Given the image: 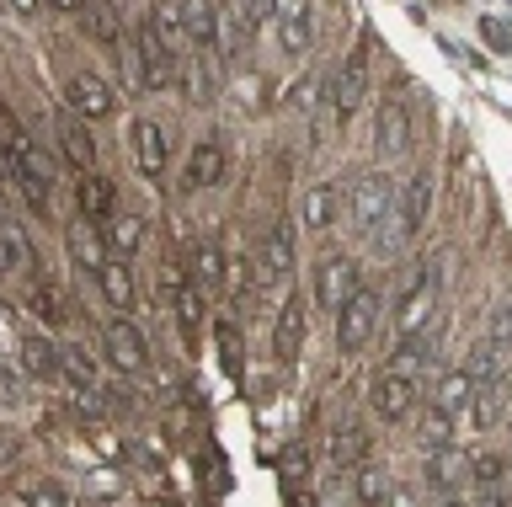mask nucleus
<instances>
[{"instance_id":"nucleus-1","label":"nucleus","mask_w":512,"mask_h":507,"mask_svg":"<svg viewBox=\"0 0 512 507\" xmlns=\"http://www.w3.org/2000/svg\"><path fill=\"white\" fill-rule=\"evenodd\" d=\"M395 182L384 177V171H363L358 182H352V193H347V214H352V225H358L363 235H374V241L384 246H400V230L390 225L395 219Z\"/></svg>"},{"instance_id":"nucleus-2","label":"nucleus","mask_w":512,"mask_h":507,"mask_svg":"<svg viewBox=\"0 0 512 507\" xmlns=\"http://www.w3.org/2000/svg\"><path fill=\"white\" fill-rule=\"evenodd\" d=\"M6 171L11 182L27 193L32 209H48V187H54V166L43 161V150L32 145V139L16 129V123H6Z\"/></svg>"},{"instance_id":"nucleus-3","label":"nucleus","mask_w":512,"mask_h":507,"mask_svg":"<svg viewBox=\"0 0 512 507\" xmlns=\"http://www.w3.org/2000/svg\"><path fill=\"white\" fill-rule=\"evenodd\" d=\"M128 59H134V86H139V91L171 86V75H176V49L155 33L150 22H144L139 33H134V49H128ZM128 59H123V65H128Z\"/></svg>"},{"instance_id":"nucleus-4","label":"nucleus","mask_w":512,"mask_h":507,"mask_svg":"<svg viewBox=\"0 0 512 507\" xmlns=\"http://www.w3.org/2000/svg\"><path fill=\"white\" fill-rule=\"evenodd\" d=\"M294 262H299L294 225H288V219H272L267 235H262V246H256V262H251L256 283H262V289H272V283H283L288 273H294Z\"/></svg>"},{"instance_id":"nucleus-5","label":"nucleus","mask_w":512,"mask_h":507,"mask_svg":"<svg viewBox=\"0 0 512 507\" xmlns=\"http://www.w3.org/2000/svg\"><path fill=\"white\" fill-rule=\"evenodd\" d=\"M374 326H379V294L358 283V289L342 299V310H336V347H342V353H363L368 337H374Z\"/></svg>"},{"instance_id":"nucleus-6","label":"nucleus","mask_w":512,"mask_h":507,"mask_svg":"<svg viewBox=\"0 0 512 507\" xmlns=\"http://www.w3.org/2000/svg\"><path fill=\"white\" fill-rule=\"evenodd\" d=\"M416 395H422V379L416 374H400V369H384L374 374V385H368V401H374V411L384 422H406L416 411Z\"/></svg>"},{"instance_id":"nucleus-7","label":"nucleus","mask_w":512,"mask_h":507,"mask_svg":"<svg viewBox=\"0 0 512 507\" xmlns=\"http://www.w3.org/2000/svg\"><path fill=\"white\" fill-rule=\"evenodd\" d=\"M64 107L86 123H102V118L118 113V91H112L96 70H75L70 81H64Z\"/></svg>"},{"instance_id":"nucleus-8","label":"nucleus","mask_w":512,"mask_h":507,"mask_svg":"<svg viewBox=\"0 0 512 507\" xmlns=\"http://www.w3.org/2000/svg\"><path fill=\"white\" fill-rule=\"evenodd\" d=\"M102 342H107V363L118 374H139L144 363H150V342H144V331L128 321V315H118V321L102 331Z\"/></svg>"},{"instance_id":"nucleus-9","label":"nucleus","mask_w":512,"mask_h":507,"mask_svg":"<svg viewBox=\"0 0 512 507\" xmlns=\"http://www.w3.org/2000/svg\"><path fill=\"white\" fill-rule=\"evenodd\" d=\"M363 91H368V38L342 59V70L331 75V113H336V118H347L352 107L363 102Z\"/></svg>"},{"instance_id":"nucleus-10","label":"nucleus","mask_w":512,"mask_h":507,"mask_svg":"<svg viewBox=\"0 0 512 507\" xmlns=\"http://www.w3.org/2000/svg\"><path fill=\"white\" fill-rule=\"evenodd\" d=\"M304 337H310V305L299 294H288L278 310V326H272V353H278V363H294Z\"/></svg>"},{"instance_id":"nucleus-11","label":"nucleus","mask_w":512,"mask_h":507,"mask_svg":"<svg viewBox=\"0 0 512 507\" xmlns=\"http://www.w3.org/2000/svg\"><path fill=\"white\" fill-rule=\"evenodd\" d=\"M352 289H358V262H352V257H326V262L315 267V305L320 310L336 315Z\"/></svg>"},{"instance_id":"nucleus-12","label":"nucleus","mask_w":512,"mask_h":507,"mask_svg":"<svg viewBox=\"0 0 512 507\" xmlns=\"http://www.w3.org/2000/svg\"><path fill=\"white\" fill-rule=\"evenodd\" d=\"M128 145H134V166H139V177L160 182V171H166V161H171L166 129H160L155 118H139L134 129H128Z\"/></svg>"},{"instance_id":"nucleus-13","label":"nucleus","mask_w":512,"mask_h":507,"mask_svg":"<svg viewBox=\"0 0 512 507\" xmlns=\"http://www.w3.org/2000/svg\"><path fill=\"white\" fill-rule=\"evenodd\" d=\"M427 491H438V497H448V491H459L464 481H470V454L454 449V443H438V449H427V470H422Z\"/></svg>"},{"instance_id":"nucleus-14","label":"nucleus","mask_w":512,"mask_h":507,"mask_svg":"<svg viewBox=\"0 0 512 507\" xmlns=\"http://www.w3.org/2000/svg\"><path fill=\"white\" fill-rule=\"evenodd\" d=\"M166 289H171V310H176V326H182V342L198 347V337H203V289L187 273H166Z\"/></svg>"},{"instance_id":"nucleus-15","label":"nucleus","mask_w":512,"mask_h":507,"mask_svg":"<svg viewBox=\"0 0 512 507\" xmlns=\"http://www.w3.org/2000/svg\"><path fill=\"white\" fill-rule=\"evenodd\" d=\"M432 310H438V278H416L411 289H406V299H400V310H395V331L400 337H416V331H427V321H432Z\"/></svg>"},{"instance_id":"nucleus-16","label":"nucleus","mask_w":512,"mask_h":507,"mask_svg":"<svg viewBox=\"0 0 512 507\" xmlns=\"http://www.w3.org/2000/svg\"><path fill=\"white\" fill-rule=\"evenodd\" d=\"M80 22H86V38L96 49L123 54V22H118V0H80Z\"/></svg>"},{"instance_id":"nucleus-17","label":"nucleus","mask_w":512,"mask_h":507,"mask_svg":"<svg viewBox=\"0 0 512 507\" xmlns=\"http://www.w3.org/2000/svg\"><path fill=\"white\" fill-rule=\"evenodd\" d=\"M427 209H432V177H427V171H416V177L406 182V193H400V203H395V230H400V246H406L411 235L427 225Z\"/></svg>"},{"instance_id":"nucleus-18","label":"nucleus","mask_w":512,"mask_h":507,"mask_svg":"<svg viewBox=\"0 0 512 507\" xmlns=\"http://www.w3.org/2000/svg\"><path fill=\"white\" fill-rule=\"evenodd\" d=\"M342 209H347V193H342V187L315 182L310 193H304V203H299V219H304V230L326 235V230L336 225V219H342Z\"/></svg>"},{"instance_id":"nucleus-19","label":"nucleus","mask_w":512,"mask_h":507,"mask_svg":"<svg viewBox=\"0 0 512 507\" xmlns=\"http://www.w3.org/2000/svg\"><path fill=\"white\" fill-rule=\"evenodd\" d=\"M374 150L384 155V161H395V155L411 150V113L400 102H384L379 118H374Z\"/></svg>"},{"instance_id":"nucleus-20","label":"nucleus","mask_w":512,"mask_h":507,"mask_svg":"<svg viewBox=\"0 0 512 507\" xmlns=\"http://www.w3.org/2000/svg\"><path fill=\"white\" fill-rule=\"evenodd\" d=\"M272 27H278V43L283 54H310V0H278V17H272Z\"/></svg>"},{"instance_id":"nucleus-21","label":"nucleus","mask_w":512,"mask_h":507,"mask_svg":"<svg viewBox=\"0 0 512 507\" xmlns=\"http://www.w3.org/2000/svg\"><path fill=\"white\" fill-rule=\"evenodd\" d=\"M507 395H512V374H496V379H480L475 385V401H470V427L486 433V427L502 422L507 411Z\"/></svg>"},{"instance_id":"nucleus-22","label":"nucleus","mask_w":512,"mask_h":507,"mask_svg":"<svg viewBox=\"0 0 512 507\" xmlns=\"http://www.w3.org/2000/svg\"><path fill=\"white\" fill-rule=\"evenodd\" d=\"M326 454H331V465H336V470H358L363 459L374 454V438H368L358 422H342V427H331Z\"/></svg>"},{"instance_id":"nucleus-23","label":"nucleus","mask_w":512,"mask_h":507,"mask_svg":"<svg viewBox=\"0 0 512 507\" xmlns=\"http://www.w3.org/2000/svg\"><path fill=\"white\" fill-rule=\"evenodd\" d=\"M96 289H102V299L118 315H128L139 305V289H134V273H128V262H118V257H107L102 267H96Z\"/></svg>"},{"instance_id":"nucleus-24","label":"nucleus","mask_w":512,"mask_h":507,"mask_svg":"<svg viewBox=\"0 0 512 507\" xmlns=\"http://www.w3.org/2000/svg\"><path fill=\"white\" fill-rule=\"evenodd\" d=\"M224 177V150H219V139H198L187 155V171H182V187L187 193H203V187H214Z\"/></svg>"},{"instance_id":"nucleus-25","label":"nucleus","mask_w":512,"mask_h":507,"mask_svg":"<svg viewBox=\"0 0 512 507\" xmlns=\"http://www.w3.org/2000/svg\"><path fill=\"white\" fill-rule=\"evenodd\" d=\"M16 358H22V374L43 379V385L64 374V347H54L48 337H22V353H16Z\"/></svg>"},{"instance_id":"nucleus-26","label":"nucleus","mask_w":512,"mask_h":507,"mask_svg":"<svg viewBox=\"0 0 512 507\" xmlns=\"http://www.w3.org/2000/svg\"><path fill=\"white\" fill-rule=\"evenodd\" d=\"M96 225H102V219L80 214L75 225H70V235H64V241H70V257H75L80 267H91V273L107 262V241H102V230H96Z\"/></svg>"},{"instance_id":"nucleus-27","label":"nucleus","mask_w":512,"mask_h":507,"mask_svg":"<svg viewBox=\"0 0 512 507\" xmlns=\"http://www.w3.org/2000/svg\"><path fill=\"white\" fill-rule=\"evenodd\" d=\"M59 150H64V161H70L75 171H91L96 166V139L86 129V118H64L59 123Z\"/></svg>"},{"instance_id":"nucleus-28","label":"nucleus","mask_w":512,"mask_h":507,"mask_svg":"<svg viewBox=\"0 0 512 507\" xmlns=\"http://www.w3.org/2000/svg\"><path fill=\"white\" fill-rule=\"evenodd\" d=\"M182 22H187V43H214L219 38V11L214 0H182Z\"/></svg>"},{"instance_id":"nucleus-29","label":"nucleus","mask_w":512,"mask_h":507,"mask_svg":"<svg viewBox=\"0 0 512 507\" xmlns=\"http://www.w3.org/2000/svg\"><path fill=\"white\" fill-rule=\"evenodd\" d=\"M432 401H438L443 411H470V401H475V379H470V369H454V374H443L438 379V390H432Z\"/></svg>"},{"instance_id":"nucleus-30","label":"nucleus","mask_w":512,"mask_h":507,"mask_svg":"<svg viewBox=\"0 0 512 507\" xmlns=\"http://www.w3.org/2000/svg\"><path fill=\"white\" fill-rule=\"evenodd\" d=\"M102 225H107V246L118 251V257H134L139 241H144V219L139 214H107Z\"/></svg>"},{"instance_id":"nucleus-31","label":"nucleus","mask_w":512,"mask_h":507,"mask_svg":"<svg viewBox=\"0 0 512 507\" xmlns=\"http://www.w3.org/2000/svg\"><path fill=\"white\" fill-rule=\"evenodd\" d=\"M150 27L160 38L171 43V49H182L187 43V22H182V0H155L150 6Z\"/></svg>"},{"instance_id":"nucleus-32","label":"nucleus","mask_w":512,"mask_h":507,"mask_svg":"<svg viewBox=\"0 0 512 507\" xmlns=\"http://www.w3.org/2000/svg\"><path fill=\"white\" fill-rule=\"evenodd\" d=\"M192 283H198L203 294L224 283V251H219L214 241H203L198 251H192Z\"/></svg>"},{"instance_id":"nucleus-33","label":"nucleus","mask_w":512,"mask_h":507,"mask_svg":"<svg viewBox=\"0 0 512 507\" xmlns=\"http://www.w3.org/2000/svg\"><path fill=\"white\" fill-rule=\"evenodd\" d=\"M75 198H80V214H91V219H107L112 214V187H107V177H96V171L80 177Z\"/></svg>"},{"instance_id":"nucleus-34","label":"nucleus","mask_w":512,"mask_h":507,"mask_svg":"<svg viewBox=\"0 0 512 507\" xmlns=\"http://www.w3.org/2000/svg\"><path fill=\"white\" fill-rule=\"evenodd\" d=\"M27 310L38 315L43 326H54V321H64V315H70V310H64V294L54 289V283H38V289L27 294Z\"/></svg>"},{"instance_id":"nucleus-35","label":"nucleus","mask_w":512,"mask_h":507,"mask_svg":"<svg viewBox=\"0 0 512 507\" xmlns=\"http://www.w3.org/2000/svg\"><path fill=\"white\" fill-rule=\"evenodd\" d=\"M502 481H507V459H502V454H475V459H470V486H480V491L491 497Z\"/></svg>"},{"instance_id":"nucleus-36","label":"nucleus","mask_w":512,"mask_h":507,"mask_svg":"<svg viewBox=\"0 0 512 507\" xmlns=\"http://www.w3.org/2000/svg\"><path fill=\"white\" fill-rule=\"evenodd\" d=\"M448 438H454V411H443L438 401H432L422 411V443H427V449H438V443H448Z\"/></svg>"},{"instance_id":"nucleus-37","label":"nucleus","mask_w":512,"mask_h":507,"mask_svg":"<svg viewBox=\"0 0 512 507\" xmlns=\"http://www.w3.org/2000/svg\"><path fill=\"white\" fill-rule=\"evenodd\" d=\"M464 369H470L475 385H480V379H496V374H502V342H496V337H491V342H480Z\"/></svg>"},{"instance_id":"nucleus-38","label":"nucleus","mask_w":512,"mask_h":507,"mask_svg":"<svg viewBox=\"0 0 512 507\" xmlns=\"http://www.w3.org/2000/svg\"><path fill=\"white\" fill-rule=\"evenodd\" d=\"M390 491H395V486H390V475L363 459V465H358V502H390Z\"/></svg>"},{"instance_id":"nucleus-39","label":"nucleus","mask_w":512,"mask_h":507,"mask_svg":"<svg viewBox=\"0 0 512 507\" xmlns=\"http://www.w3.org/2000/svg\"><path fill=\"white\" fill-rule=\"evenodd\" d=\"M176 75H182V86H187V97H192V102H208V97H214V81H208V65H203L198 54H192Z\"/></svg>"},{"instance_id":"nucleus-40","label":"nucleus","mask_w":512,"mask_h":507,"mask_svg":"<svg viewBox=\"0 0 512 507\" xmlns=\"http://www.w3.org/2000/svg\"><path fill=\"white\" fill-rule=\"evenodd\" d=\"M64 379L75 390H96V363L86 353H75V347H64Z\"/></svg>"},{"instance_id":"nucleus-41","label":"nucleus","mask_w":512,"mask_h":507,"mask_svg":"<svg viewBox=\"0 0 512 507\" xmlns=\"http://www.w3.org/2000/svg\"><path fill=\"white\" fill-rule=\"evenodd\" d=\"M27 267V241L16 230H0V273H22Z\"/></svg>"},{"instance_id":"nucleus-42","label":"nucleus","mask_w":512,"mask_h":507,"mask_svg":"<svg viewBox=\"0 0 512 507\" xmlns=\"http://www.w3.org/2000/svg\"><path fill=\"white\" fill-rule=\"evenodd\" d=\"M272 17H278V0H240V22H246L251 33H256V27H267Z\"/></svg>"},{"instance_id":"nucleus-43","label":"nucleus","mask_w":512,"mask_h":507,"mask_svg":"<svg viewBox=\"0 0 512 507\" xmlns=\"http://www.w3.org/2000/svg\"><path fill=\"white\" fill-rule=\"evenodd\" d=\"M22 401H27V390H22V374L0 363V406H22Z\"/></svg>"},{"instance_id":"nucleus-44","label":"nucleus","mask_w":512,"mask_h":507,"mask_svg":"<svg viewBox=\"0 0 512 507\" xmlns=\"http://www.w3.org/2000/svg\"><path fill=\"white\" fill-rule=\"evenodd\" d=\"M219 347H224V363H230V374H240V337H235V326H219Z\"/></svg>"},{"instance_id":"nucleus-45","label":"nucleus","mask_w":512,"mask_h":507,"mask_svg":"<svg viewBox=\"0 0 512 507\" xmlns=\"http://www.w3.org/2000/svg\"><path fill=\"white\" fill-rule=\"evenodd\" d=\"M27 502H70V491L54 486V481H43V486H32V491H27Z\"/></svg>"},{"instance_id":"nucleus-46","label":"nucleus","mask_w":512,"mask_h":507,"mask_svg":"<svg viewBox=\"0 0 512 507\" xmlns=\"http://www.w3.org/2000/svg\"><path fill=\"white\" fill-rule=\"evenodd\" d=\"M283 470H288V481H299V486H304V470H310V465H304V454H294Z\"/></svg>"},{"instance_id":"nucleus-47","label":"nucleus","mask_w":512,"mask_h":507,"mask_svg":"<svg viewBox=\"0 0 512 507\" xmlns=\"http://www.w3.org/2000/svg\"><path fill=\"white\" fill-rule=\"evenodd\" d=\"M11 6H16V17H38L43 0H11Z\"/></svg>"},{"instance_id":"nucleus-48","label":"nucleus","mask_w":512,"mask_h":507,"mask_svg":"<svg viewBox=\"0 0 512 507\" xmlns=\"http://www.w3.org/2000/svg\"><path fill=\"white\" fill-rule=\"evenodd\" d=\"M80 0H43V11H75Z\"/></svg>"}]
</instances>
